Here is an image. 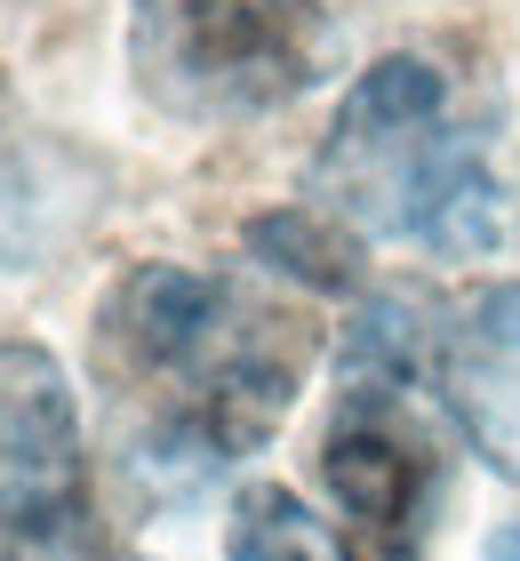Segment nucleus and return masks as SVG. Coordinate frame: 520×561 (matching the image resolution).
Returning <instances> with one entry per match:
<instances>
[{"label": "nucleus", "instance_id": "nucleus-5", "mask_svg": "<svg viewBox=\"0 0 520 561\" xmlns=\"http://www.w3.org/2000/svg\"><path fill=\"white\" fill-rule=\"evenodd\" d=\"M440 105H449V89H440V72L425 57H384L345 89V113H336V129H328V152L408 145V137L440 129Z\"/></svg>", "mask_w": 520, "mask_h": 561}, {"label": "nucleus", "instance_id": "nucleus-3", "mask_svg": "<svg viewBox=\"0 0 520 561\" xmlns=\"http://www.w3.org/2000/svg\"><path fill=\"white\" fill-rule=\"evenodd\" d=\"M249 305L193 265H137L104 305V337L137 377H200Z\"/></svg>", "mask_w": 520, "mask_h": 561}, {"label": "nucleus", "instance_id": "nucleus-8", "mask_svg": "<svg viewBox=\"0 0 520 561\" xmlns=\"http://www.w3.org/2000/svg\"><path fill=\"white\" fill-rule=\"evenodd\" d=\"M249 257L304 280V289H353L360 280V241L321 209H265L249 225Z\"/></svg>", "mask_w": 520, "mask_h": 561}, {"label": "nucleus", "instance_id": "nucleus-1", "mask_svg": "<svg viewBox=\"0 0 520 561\" xmlns=\"http://www.w3.org/2000/svg\"><path fill=\"white\" fill-rule=\"evenodd\" d=\"M137 89L185 121H249L336 65V24L321 0H128Z\"/></svg>", "mask_w": 520, "mask_h": 561}, {"label": "nucleus", "instance_id": "nucleus-9", "mask_svg": "<svg viewBox=\"0 0 520 561\" xmlns=\"http://www.w3.org/2000/svg\"><path fill=\"white\" fill-rule=\"evenodd\" d=\"M440 393H449V417L464 425V442L505 481H520V369H505V362H440Z\"/></svg>", "mask_w": 520, "mask_h": 561}, {"label": "nucleus", "instance_id": "nucleus-11", "mask_svg": "<svg viewBox=\"0 0 520 561\" xmlns=\"http://www.w3.org/2000/svg\"><path fill=\"white\" fill-rule=\"evenodd\" d=\"M488 561H520V522H505L497 538H488Z\"/></svg>", "mask_w": 520, "mask_h": 561}, {"label": "nucleus", "instance_id": "nucleus-10", "mask_svg": "<svg viewBox=\"0 0 520 561\" xmlns=\"http://www.w3.org/2000/svg\"><path fill=\"white\" fill-rule=\"evenodd\" d=\"M473 329H481L488 345L520 353V280H497V289H481V305H473Z\"/></svg>", "mask_w": 520, "mask_h": 561}, {"label": "nucleus", "instance_id": "nucleus-2", "mask_svg": "<svg viewBox=\"0 0 520 561\" xmlns=\"http://www.w3.org/2000/svg\"><path fill=\"white\" fill-rule=\"evenodd\" d=\"M89 505L81 410L48 345H0V538L65 546Z\"/></svg>", "mask_w": 520, "mask_h": 561}, {"label": "nucleus", "instance_id": "nucleus-7", "mask_svg": "<svg viewBox=\"0 0 520 561\" xmlns=\"http://www.w3.org/2000/svg\"><path fill=\"white\" fill-rule=\"evenodd\" d=\"M224 561H353V553L297 490L256 481V490H241V505H232Z\"/></svg>", "mask_w": 520, "mask_h": 561}, {"label": "nucleus", "instance_id": "nucleus-6", "mask_svg": "<svg viewBox=\"0 0 520 561\" xmlns=\"http://www.w3.org/2000/svg\"><path fill=\"white\" fill-rule=\"evenodd\" d=\"M432 305L425 297H408V289H384V297H369L353 313V329H345V377L360 393H393V386H408L416 369L432 362Z\"/></svg>", "mask_w": 520, "mask_h": 561}, {"label": "nucleus", "instance_id": "nucleus-4", "mask_svg": "<svg viewBox=\"0 0 520 561\" xmlns=\"http://www.w3.org/2000/svg\"><path fill=\"white\" fill-rule=\"evenodd\" d=\"M321 473H328V497L360 529H384V538L416 514V490H425V457L401 442V425L384 410H353L336 425L321 449Z\"/></svg>", "mask_w": 520, "mask_h": 561}]
</instances>
